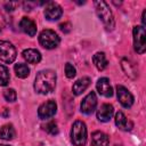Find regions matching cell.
<instances>
[{"label":"cell","instance_id":"obj_1","mask_svg":"<svg viewBox=\"0 0 146 146\" xmlns=\"http://www.w3.org/2000/svg\"><path fill=\"white\" fill-rule=\"evenodd\" d=\"M56 80H57V75L52 70L40 71L34 80V90L38 94L47 95L55 89Z\"/></svg>","mask_w":146,"mask_h":146},{"label":"cell","instance_id":"obj_2","mask_svg":"<svg viewBox=\"0 0 146 146\" xmlns=\"http://www.w3.org/2000/svg\"><path fill=\"white\" fill-rule=\"evenodd\" d=\"M95 8H96V13L99 19L103 22L105 27L107 30H113L115 22H114V17H113V14L108 5L105 1H95Z\"/></svg>","mask_w":146,"mask_h":146},{"label":"cell","instance_id":"obj_3","mask_svg":"<svg viewBox=\"0 0 146 146\" xmlns=\"http://www.w3.org/2000/svg\"><path fill=\"white\" fill-rule=\"evenodd\" d=\"M71 139L75 146H84L87 143V127L82 121H75L71 130Z\"/></svg>","mask_w":146,"mask_h":146},{"label":"cell","instance_id":"obj_4","mask_svg":"<svg viewBox=\"0 0 146 146\" xmlns=\"http://www.w3.org/2000/svg\"><path fill=\"white\" fill-rule=\"evenodd\" d=\"M60 42L59 36L52 30H43L39 35V43L46 49H54Z\"/></svg>","mask_w":146,"mask_h":146},{"label":"cell","instance_id":"obj_5","mask_svg":"<svg viewBox=\"0 0 146 146\" xmlns=\"http://www.w3.org/2000/svg\"><path fill=\"white\" fill-rule=\"evenodd\" d=\"M133 47L138 54H144L146 49V32L145 29L140 25L133 27Z\"/></svg>","mask_w":146,"mask_h":146},{"label":"cell","instance_id":"obj_6","mask_svg":"<svg viewBox=\"0 0 146 146\" xmlns=\"http://www.w3.org/2000/svg\"><path fill=\"white\" fill-rule=\"evenodd\" d=\"M16 55V49L10 42L0 40V60L10 64L15 60Z\"/></svg>","mask_w":146,"mask_h":146},{"label":"cell","instance_id":"obj_7","mask_svg":"<svg viewBox=\"0 0 146 146\" xmlns=\"http://www.w3.org/2000/svg\"><path fill=\"white\" fill-rule=\"evenodd\" d=\"M57 111V104L55 100H47L46 103L41 104L38 108V116L42 120H47L55 115Z\"/></svg>","mask_w":146,"mask_h":146},{"label":"cell","instance_id":"obj_8","mask_svg":"<svg viewBox=\"0 0 146 146\" xmlns=\"http://www.w3.org/2000/svg\"><path fill=\"white\" fill-rule=\"evenodd\" d=\"M116 95H117V99L120 102V104L128 108V107H131L132 104H133V96L131 95V92L123 86L119 84L116 86Z\"/></svg>","mask_w":146,"mask_h":146},{"label":"cell","instance_id":"obj_9","mask_svg":"<svg viewBox=\"0 0 146 146\" xmlns=\"http://www.w3.org/2000/svg\"><path fill=\"white\" fill-rule=\"evenodd\" d=\"M97 106V97L94 91L89 92L81 102V112L84 114H91Z\"/></svg>","mask_w":146,"mask_h":146},{"label":"cell","instance_id":"obj_10","mask_svg":"<svg viewBox=\"0 0 146 146\" xmlns=\"http://www.w3.org/2000/svg\"><path fill=\"white\" fill-rule=\"evenodd\" d=\"M62 14H63V10L59 5L52 1L47 2V6L44 8V16L48 21H57L60 18Z\"/></svg>","mask_w":146,"mask_h":146},{"label":"cell","instance_id":"obj_11","mask_svg":"<svg viewBox=\"0 0 146 146\" xmlns=\"http://www.w3.org/2000/svg\"><path fill=\"white\" fill-rule=\"evenodd\" d=\"M96 88H97V91L102 95V96H105V97H111L113 95V88L110 83V80L107 78H100L98 81H97V84H96Z\"/></svg>","mask_w":146,"mask_h":146},{"label":"cell","instance_id":"obj_12","mask_svg":"<svg viewBox=\"0 0 146 146\" xmlns=\"http://www.w3.org/2000/svg\"><path fill=\"white\" fill-rule=\"evenodd\" d=\"M19 27L24 33H26L30 36H34L36 34V24L29 17H23L21 19Z\"/></svg>","mask_w":146,"mask_h":146},{"label":"cell","instance_id":"obj_13","mask_svg":"<svg viewBox=\"0 0 146 146\" xmlns=\"http://www.w3.org/2000/svg\"><path fill=\"white\" fill-rule=\"evenodd\" d=\"M114 114V108L111 104H103L97 111V119L102 122H107L112 119Z\"/></svg>","mask_w":146,"mask_h":146},{"label":"cell","instance_id":"obj_14","mask_svg":"<svg viewBox=\"0 0 146 146\" xmlns=\"http://www.w3.org/2000/svg\"><path fill=\"white\" fill-rule=\"evenodd\" d=\"M115 124L119 129L123 131H130L132 129V122L129 121L122 112H117L115 114Z\"/></svg>","mask_w":146,"mask_h":146},{"label":"cell","instance_id":"obj_15","mask_svg":"<svg viewBox=\"0 0 146 146\" xmlns=\"http://www.w3.org/2000/svg\"><path fill=\"white\" fill-rule=\"evenodd\" d=\"M110 138L103 131H95L91 135V146H108Z\"/></svg>","mask_w":146,"mask_h":146},{"label":"cell","instance_id":"obj_16","mask_svg":"<svg viewBox=\"0 0 146 146\" xmlns=\"http://www.w3.org/2000/svg\"><path fill=\"white\" fill-rule=\"evenodd\" d=\"M22 55H23V58L30 64H38L41 60V54L36 49H32V48L25 49L22 52Z\"/></svg>","mask_w":146,"mask_h":146},{"label":"cell","instance_id":"obj_17","mask_svg":"<svg viewBox=\"0 0 146 146\" xmlns=\"http://www.w3.org/2000/svg\"><path fill=\"white\" fill-rule=\"evenodd\" d=\"M90 84V78L88 76H83L79 80H76L74 83H73V87H72V91L75 96H79L81 95Z\"/></svg>","mask_w":146,"mask_h":146},{"label":"cell","instance_id":"obj_18","mask_svg":"<svg viewBox=\"0 0 146 146\" xmlns=\"http://www.w3.org/2000/svg\"><path fill=\"white\" fill-rule=\"evenodd\" d=\"M16 136V131L13 124H5L0 128V138L3 140H11Z\"/></svg>","mask_w":146,"mask_h":146},{"label":"cell","instance_id":"obj_19","mask_svg":"<svg viewBox=\"0 0 146 146\" xmlns=\"http://www.w3.org/2000/svg\"><path fill=\"white\" fill-rule=\"evenodd\" d=\"M92 62H94L95 66L97 67V70H99V71L105 70L106 66H107V64H108L105 54H104V52H100V51H98V52H96V54L94 55Z\"/></svg>","mask_w":146,"mask_h":146},{"label":"cell","instance_id":"obj_20","mask_svg":"<svg viewBox=\"0 0 146 146\" xmlns=\"http://www.w3.org/2000/svg\"><path fill=\"white\" fill-rule=\"evenodd\" d=\"M14 71L16 73V76L19 78V79H25L29 76L30 74V68L26 64H23V63H18L15 65L14 67Z\"/></svg>","mask_w":146,"mask_h":146},{"label":"cell","instance_id":"obj_21","mask_svg":"<svg viewBox=\"0 0 146 146\" xmlns=\"http://www.w3.org/2000/svg\"><path fill=\"white\" fill-rule=\"evenodd\" d=\"M122 68H123V71L125 72V74H127L128 76H130V78H132V79H135V78L137 76L136 70H135L133 65H132L129 60L122 59Z\"/></svg>","mask_w":146,"mask_h":146},{"label":"cell","instance_id":"obj_22","mask_svg":"<svg viewBox=\"0 0 146 146\" xmlns=\"http://www.w3.org/2000/svg\"><path fill=\"white\" fill-rule=\"evenodd\" d=\"M9 80H10V75H9V71L8 68L0 64V86L5 87L9 83Z\"/></svg>","mask_w":146,"mask_h":146},{"label":"cell","instance_id":"obj_23","mask_svg":"<svg viewBox=\"0 0 146 146\" xmlns=\"http://www.w3.org/2000/svg\"><path fill=\"white\" fill-rule=\"evenodd\" d=\"M42 127H43V130L46 132H48L49 135L55 136V135L58 133V127H57V123L55 121H49L46 124H43Z\"/></svg>","mask_w":146,"mask_h":146},{"label":"cell","instance_id":"obj_24","mask_svg":"<svg viewBox=\"0 0 146 146\" xmlns=\"http://www.w3.org/2000/svg\"><path fill=\"white\" fill-rule=\"evenodd\" d=\"M3 97H5V99H6L7 102L14 103V102L17 99V94H16V91H15L13 88H9V89H6V90L3 91Z\"/></svg>","mask_w":146,"mask_h":146},{"label":"cell","instance_id":"obj_25","mask_svg":"<svg viewBox=\"0 0 146 146\" xmlns=\"http://www.w3.org/2000/svg\"><path fill=\"white\" fill-rule=\"evenodd\" d=\"M75 74H76L75 67H74L71 63H66V64H65V75H66V78L73 79V78L75 76Z\"/></svg>","mask_w":146,"mask_h":146},{"label":"cell","instance_id":"obj_26","mask_svg":"<svg viewBox=\"0 0 146 146\" xmlns=\"http://www.w3.org/2000/svg\"><path fill=\"white\" fill-rule=\"evenodd\" d=\"M71 25L68 24V23H64V24H60L59 25V27H60V30L63 31V32H70V30H71V27H70Z\"/></svg>","mask_w":146,"mask_h":146},{"label":"cell","instance_id":"obj_27","mask_svg":"<svg viewBox=\"0 0 146 146\" xmlns=\"http://www.w3.org/2000/svg\"><path fill=\"white\" fill-rule=\"evenodd\" d=\"M145 15H146V10L143 11V15H141V22H143V27L146 25V21H145Z\"/></svg>","mask_w":146,"mask_h":146},{"label":"cell","instance_id":"obj_28","mask_svg":"<svg viewBox=\"0 0 146 146\" xmlns=\"http://www.w3.org/2000/svg\"><path fill=\"white\" fill-rule=\"evenodd\" d=\"M0 146H8V145H5V144H0Z\"/></svg>","mask_w":146,"mask_h":146},{"label":"cell","instance_id":"obj_29","mask_svg":"<svg viewBox=\"0 0 146 146\" xmlns=\"http://www.w3.org/2000/svg\"><path fill=\"white\" fill-rule=\"evenodd\" d=\"M40 146H43V145H40Z\"/></svg>","mask_w":146,"mask_h":146}]
</instances>
